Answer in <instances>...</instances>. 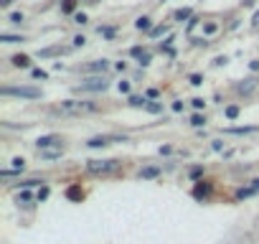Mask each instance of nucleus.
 <instances>
[{
  "instance_id": "18",
  "label": "nucleus",
  "mask_w": 259,
  "mask_h": 244,
  "mask_svg": "<svg viewBox=\"0 0 259 244\" xmlns=\"http://www.w3.org/2000/svg\"><path fill=\"white\" fill-rule=\"evenodd\" d=\"M254 84H256V81H254V79H244V84H239L236 89L246 94V92H251V89H254Z\"/></svg>"
},
{
  "instance_id": "27",
  "label": "nucleus",
  "mask_w": 259,
  "mask_h": 244,
  "mask_svg": "<svg viewBox=\"0 0 259 244\" xmlns=\"http://www.w3.org/2000/svg\"><path fill=\"white\" fill-rule=\"evenodd\" d=\"M31 198H33V193H31V191H28V188H23V191H21V193H18V203H21V201H23V203H28V201H31Z\"/></svg>"
},
{
  "instance_id": "49",
  "label": "nucleus",
  "mask_w": 259,
  "mask_h": 244,
  "mask_svg": "<svg viewBox=\"0 0 259 244\" xmlns=\"http://www.w3.org/2000/svg\"><path fill=\"white\" fill-rule=\"evenodd\" d=\"M251 23H254V26H259V11L254 13V18H251Z\"/></svg>"
},
{
  "instance_id": "34",
  "label": "nucleus",
  "mask_w": 259,
  "mask_h": 244,
  "mask_svg": "<svg viewBox=\"0 0 259 244\" xmlns=\"http://www.w3.org/2000/svg\"><path fill=\"white\" fill-rule=\"evenodd\" d=\"M117 89L122 94H130V81H117Z\"/></svg>"
},
{
  "instance_id": "43",
  "label": "nucleus",
  "mask_w": 259,
  "mask_h": 244,
  "mask_svg": "<svg viewBox=\"0 0 259 244\" xmlns=\"http://www.w3.org/2000/svg\"><path fill=\"white\" fill-rule=\"evenodd\" d=\"M211 148H213V150H224V143H221V140H213Z\"/></svg>"
},
{
  "instance_id": "11",
  "label": "nucleus",
  "mask_w": 259,
  "mask_h": 244,
  "mask_svg": "<svg viewBox=\"0 0 259 244\" xmlns=\"http://www.w3.org/2000/svg\"><path fill=\"white\" fill-rule=\"evenodd\" d=\"M64 155V148H49V150H41V158L44 160H56Z\"/></svg>"
},
{
  "instance_id": "14",
  "label": "nucleus",
  "mask_w": 259,
  "mask_h": 244,
  "mask_svg": "<svg viewBox=\"0 0 259 244\" xmlns=\"http://www.w3.org/2000/svg\"><path fill=\"white\" fill-rule=\"evenodd\" d=\"M158 176H160V168H155V166H147L140 171V178H158Z\"/></svg>"
},
{
  "instance_id": "48",
  "label": "nucleus",
  "mask_w": 259,
  "mask_h": 244,
  "mask_svg": "<svg viewBox=\"0 0 259 244\" xmlns=\"http://www.w3.org/2000/svg\"><path fill=\"white\" fill-rule=\"evenodd\" d=\"M251 188H254V191L259 193V178H256V181H251Z\"/></svg>"
},
{
  "instance_id": "8",
  "label": "nucleus",
  "mask_w": 259,
  "mask_h": 244,
  "mask_svg": "<svg viewBox=\"0 0 259 244\" xmlns=\"http://www.w3.org/2000/svg\"><path fill=\"white\" fill-rule=\"evenodd\" d=\"M66 198H69V201H82V198H84V188L77 186V183L69 186V188H66Z\"/></svg>"
},
{
  "instance_id": "37",
  "label": "nucleus",
  "mask_w": 259,
  "mask_h": 244,
  "mask_svg": "<svg viewBox=\"0 0 259 244\" xmlns=\"http://www.w3.org/2000/svg\"><path fill=\"white\" fill-rule=\"evenodd\" d=\"M198 21H201V18H196V16H193V18H191V21H188V26H186V31H188V33H191V31H193V28H196V26H198Z\"/></svg>"
},
{
  "instance_id": "10",
  "label": "nucleus",
  "mask_w": 259,
  "mask_h": 244,
  "mask_svg": "<svg viewBox=\"0 0 259 244\" xmlns=\"http://www.w3.org/2000/svg\"><path fill=\"white\" fill-rule=\"evenodd\" d=\"M11 61H13V66H18V69H28V66H31V56H26V54H16Z\"/></svg>"
},
{
  "instance_id": "35",
  "label": "nucleus",
  "mask_w": 259,
  "mask_h": 244,
  "mask_svg": "<svg viewBox=\"0 0 259 244\" xmlns=\"http://www.w3.org/2000/svg\"><path fill=\"white\" fill-rule=\"evenodd\" d=\"M11 23L21 26V23H23V13H11Z\"/></svg>"
},
{
  "instance_id": "17",
  "label": "nucleus",
  "mask_w": 259,
  "mask_h": 244,
  "mask_svg": "<svg viewBox=\"0 0 259 244\" xmlns=\"http://www.w3.org/2000/svg\"><path fill=\"white\" fill-rule=\"evenodd\" d=\"M0 41H3V44H21V41H26L23 36H11V33H3L0 36Z\"/></svg>"
},
{
  "instance_id": "45",
  "label": "nucleus",
  "mask_w": 259,
  "mask_h": 244,
  "mask_svg": "<svg viewBox=\"0 0 259 244\" xmlns=\"http://www.w3.org/2000/svg\"><path fill=\"white\" fill-rule=\"evenodd\" d=\"M115 69H117V71H125V69H127V64H125V61H117V64H115Z\"/></svg>"
},
{
  "instance_id": "22",
  "label": "nucleus",
  "mask_w": 259,
  "mask_h": 244,
  "mask_svg": "<svg viewBox=\"0 0 259 244\" xmlns=\"http://www.w3.org/2000/svg\"><path fill=\"white\" fill-rule=\"evenodd\" d=\"M74 6H77V0H64V3H61V13H74Z\"/></svg>"
},
{
  "instance_id": "31",
  "label": "nucleus",
  "mask_w": 259,
  "mask_h": 244,
  "mask_svg": "<svg viewBox=\"0 0 259 244\" xmlns=\"http://www.w3.org/2000/svg\"><path fill=\"white\" fill-rule=\"evenodd\" d=\"M36 198H39V201H46V198H49V186H41L39 193H36Z\"/></svg>"
},
{
  "instance_id": "36",
  "label": "nucleus",
  "mask_w": 259,
  "mask_h": 244,
  "mask_svg": "<svg viewBox=\"0 0 259 244\" xmlns=\"http://www.w3.org/2000/svg\"><path fill=\"white\" fill-rule=\"evenodd\" d=\"M142 54H145V51H142V46H132V49H130V56H135V59H140Z\"/></svg>"
},
{
  "instance_id": "39",
  "label": "nucleus",
  "mask_w": 259,
  "mask_h": 244,
  "mask_svg": "<svg viewBox=\"0 0 259 244\" xmlns=\"http://www.w3.org/2000/svg\"><path fill=\"white\" fill-rule=\"evenodd\" d=\"M84 44H87L84 36H74V46H84Z\"/></svg>"
},
{
  "instance_id": "20",
  "label": "nucleus",
  "mask_w": 259,
  "mask_h": 244,
  "mask_svg": "<svg viewBox=\"0 0 259 244\" xmlns=\"http://www.w3.org/2000/svg\"><path fill=\"white\" fill-rule=\"evenodd\" d=\"M145 109L150 112V114H160V112H163V104H160V102H147Z\"/></svg>"
},
{
  "instance_id": "7",
  "label": "nucleus",
  "mask_w": 259,
  "mask_h": 244,
  "mask_svg": "<svg viewBox=\"0 0 259 244\" xmlns=\"http://www.w3.org/2000/svg\"><path fill=\"white\" fill-rule=\"evenodd\" d=\"M56 143H59V135H44V138L36 140V148H39V150H49V148H54Z\"/></svg>"
},
{
  "instance_id": "28",
  "label": "nucleus",
  "mask_w": 259,
  "mask_h": 244,
  "mask_svg": "<svg viewBox=\"0 0 259 244\" xmlns=\"http://www.w3.org/2000/svg\"><path fill=\"white\" fill-rule=\"evenodd\" d=\"M150 61H153V56L147 54V51H145V54H142V56L137 59V64H140V66H150Z\"/></svg>"
},
{
  "instance_id": "41",
  "label": "nucleus",
  "mask_w": 259,
  "mask_h": 244,
  "mask_svg": "<svg viewBox=\"0 0 259 244\" xmlns=\"http://www.w3.org/2000/svg\"><path fill=\"white\" fill-rule=\"evenodd\" d=\"M74 21H77V23H82V26H84V23H87V16H84V13H77V16H74Z\"/></svg>"
},
{
  "instance_id": "3",
  "label": "nucleus",
  "mask_w": 259,
  "mask_h": 244,
  "mask_svg": "<svg viewBox=\"0 0 259 244\" xmlns=\"http://www.w3.org/2000/svg\"><path fill=\"white\" fill-rule=\"evenodd\" d=\"M117 168H120V160H115V158H109V160H89L87 163L89 173H112Z\"/></svg>"
},
{
  "instance_id": "5",
  "label": "nucleus",
  "mask_w": 259,
  "mask_h": 244,
  "mask_svg": "<svg viewBox=\"0 0 259 244\" xmlns=\"http://www.w3.org/2000/svg\"><path fill=\"white\" fill-rule=\"evenodd\" d=\"M211 191H213V186H211L208 181H201V183L193 186V198H196V201H208V198H211Z\"/></svg>"
},
{
  "instance_id": "29",
  "label": "nucleus",
  "mask_w": 259,
  "mask_h": 244,
  "mask_svg": "<svg viewBox=\"0 0 259 244\" xmlns=\"http://www.w3.org/2000/svg\"><path fill=\"white\" fill-rule=\"evenodd\" d=\"M201 176H203V168H201V166L191 168V173H188V178H191V181H196V178H201Z\"/></svg>"
},
{
  "instance_id": "21",
  "label": "nucleus",
  "mask_w": 259,
  "mask_h": 244,
  "mask_svg": "<svg viewBox=\"0 0 259 244\" xmlns=\"http://www.w3.org/2000/svg\"><path fill=\"white\" fill-rule=\"evenodd\" d=\"M44 181H39V178H28V181H21L18 183V188H33V186H41Z\"/></svg>"
},
{
  "instance_id": "23",
  "label": "nucleus",
  "mask_w": 259,
  "mask_h": 244,
  "mask_svg": "<svg viewBox=\"0 0 259 244\" xmlns=\"http://www.w3.org/2000/svg\"><path fill=\"white\" fill-rule=\"evenodd\" d=\"M254 193H256V191H254L251 186H249V188H239V191H236V198L241 201V198H249V196H254Z\"/></svg>"
},
{
  "instance_id": "12",
  "label": "nucleus",
  "mask_w": 259,
  "mask_h": 244,
  "mask_svg": "<svg viewBox=\"0 0 259 244\" xmlns=\"http://www.w3.org/2000/svg\"><path fill=\"white\" fill-rule=\"evenodd\" d=\"M259 128L256 125H249V128H226L229 135H249V133H256Z\"/></svg>"
},
{
  "instance_id": "40",
  "label": "nucleus",
  "mask_w": 259,
  "mask_h": 244,
  "mask_svg": "<svg viewBox=\"0 0 259 244\" xmlns=\"http://www.w3.org/2000/svg\"><path fill=\"white\" fill-rule=\"evenodd\" d=\"M226 61H229L226 56H216V59H213V64H216V66H224Z\"/></svg>"
},
{
  "instance_id": "15",
  "label": "nucleus",
  "mask_w": 259,
  "mask_h": 244,
  "mask_svg": "<svg viewBox=\"0 0 259 244\" xmlns=\"http://www.w3.org/2000/svg\"><path fill=\"white\" fill-rule=\"evenodd\" d=\"M147 102H150L147 97H137V94H132V97L127 99V104H130V107H147Z\"/></svg>"
},
{
  "instance_id": "32",
  "label": "nucleus",
  "mask_w": 259,
  "mask_h": 244,
  "mask_svg": "<svg viewBox=\"0 0 259 244\" xmlns=\"http://www.w3.org/2000/svg\"><path fill=\"white\" fill-rule=\"evenodd\" d=\"M99 36H104V38H115V28H102V26H99Z\"/></svg>"
},
{
  "instance_id": "19",
  "label": "nucleus",
  "mask_w": 259,
  "mask_h": 244,
  "mask_svg": "<svg viewBox=\"0 0 259 244\" xmlns=\"http://www.w3.org/2000/svg\"><path fill=\"white\" fill-rule=\"evenodd\" d=\"M224 114H226V119H236V117H239V107H236V104H229V107L224 109Z\"/></svg>"
},
{
  "instance_id": "44",
  "label": "nucleus",
  "mask_w": 259,
  "mask_h": 244,
  "mask_svg": "<svg viewBox=\"0 0 259 244\" xmlns=\"http://www.w3.org/2000/svg\"><path fill=\"white\" fill-rule=\"evenodd\" d=\"M147 99H158V89H147Z\"/></svg>"
},
{
  "instance_id": "24",
  "label": "nucleus",
  "mask_w": 259,
  "mask_h": 244,
  "mask_svg": "<svg viewBox=\"0 0 259 244\" xmlns=\"http://www.w3.org/2000/svg\"><path fill=\"white\" fill-rule=\"evenodd\" d=\"M191 125H193V128H203V125H206V117H203V114H193V117H191Z\"/></svg>"
},
{
  "instance_id": "47",
  "label": "nucleus",
  "mask_w": 259,
  "mask_h": 244,
  "mask_svg": "<svg viewBox=\"0 0 259 244\" xmlns=\"http://www.w3.org/2000/svg\"><path fill=\"white\" fill-rule=\"evenodd\" d=\"M11 3H13V0H0V8H8Z\"/></svg>"
},
{
  "instance_id": "30",
  "label": "nucleus",
  "mask_w": 259,
  "mask_h": 244,
  "mask_svg": "<svg viewBox=\"0 0 259 244\" xmlns=\"http://www.w3.org/2000/svg\"><path fill=\"white\" fill-rule=\"evenodd\" d=\"M31 76H33V79H49V71H44V69H33Z\"/></svg>"
},
{
  "instance_id": "25",
  "label": "nucleus",
  "mask_w": 259,
  "mask_h": 244,
  "mask_svg": "<svg viewBox=\"0 0 259 244\" xmlns=\"http://www.w3.org/2000/svg\"><path fill=\"white\" fill-rule=\"evenodd\" d=\"M216 31H218V26H216L213 21H208V23H203V33H206V36H213Z\"/></svg>"
},
{
  "instance_id": "9",
  "label": "nucleus",
  "mask_w": 259,
  "mask_h": 244,
  "mask_svg": "<svg viewBox=\"0 0 259 244\" xmlns=\"http://www.w3.org/2000/svg\"><path fill=\"white\" fill-rule=\"evenodd\" d=\"M135 28H137V31H147V33H150V31H153V21L147 18V16H140V18L135 21Z\"/></svg>"
},
{
  "instance_id": "4",
  "label": "nucleus",
  "mask_w": 259,
  "mask_h": 244,
  "mask_svg": "<svg viewBox=\"0 0 259 244\" xmlns=\"http://www.w3.org/2000/svg\"><path fill=\"white\" fill-rule=\"evenodd\" d=\"M109 87V79L107 76H92V79H87V81H82L79 84V92H104Z\"/></svg>"
},
{
  "instance_id": "33",
  "label": "nucleus",
  "mask_w": 259,
  "mask_h": 244,
  "mask_svg": "<svg viewBox=\"0 0 259 244\" xmlns=\"http://www.w3.org/2000/svg\"><path fill=\"white\" fill-rule=\"evenodd\" d=\"M191 84H193V87H201V84H203V76H201V74H191Z\"/></svg>"
},
{
  "instance_id": "26",
  "label": "nucleus",
  "mask_w": 259,
  "mask_h": 244,
  "mask_svg": "<svg viewBox=\"0 0 259 244\" xmlns=\"http://www.w3.org/2000/svg\"><path fill=\"white\" fill-rule=\"evenodd\" d=\"M163 33H168V26H155V28L150 31V38H158V36H163Z\"/></svg>"
},
{
  "instance_id": "38",
  "label": "nucleus",
  "mask_w": 259,
  "mask_h": 244,
  "mask_svg": "<svg viewBox=\"0 0 259 244\" xmlns=\"http://www.w3.org/2000/svg\"><path fill=\"white\" fill-rule=\"evenodd\" d=\"M191 104H193L196 109H203V107H206V102H203L201 97H196V99H191Z\"/></svg>"
},
{
  "instance_id": "1",
  "label": "nucleus",
  "mask_w": 259,
  "mask_h": 244,
  "mask_svg": "<svg viewBox=\"0 0 259 244\" xmlns=\"http://www.w3.org/2000/svg\"><path fill=\"white\" fill-rule=\"evenodd\" d=\"M99 104L97 102H84V99H66L61 102V112H69V114H79V112H97Z\"/></svg>"
},
{
  "instance_id": "6",
  "label": "nucleus",
  "mask_w": 259,
  "mask_h": 244,
  "mask_svg": "<svg viewBox=\"0 0 259 244\" xmlns=\"http://www.w3.org/2000/svg\"><path fill=\"white\" fill-rule=\"evenodd\" d=\"M109 69V61H104V59H99V61H92V64H87V66H82V74H92V71H97V74H104Z\"/></svg>"
},
{
  "instance_id": "46",
  "label": "nucleus",
  "mask_w": 259,
  "mask_h": 244,
  "mask_svg": "<svg viewBox=\"0 0 259 244\" xmlns=\"http://www.w3.org/2000/svg\"><path fill=\"white\" fill-rule=\"evenodd\" d=\"M249 69H251V71H259V61H251V64H249Z\"/></svg>"
},
{
  "instance_id": "2",
  "label": "nucleus",
  "mask_w": 259,
  "mask_h": 244,
  "mask_svg": "<svg viewBox=\"0 0 259 244\" xmlns=\"http://www.w3.org/2000/svg\"><path fill=\"white\" fill-rule=\"evenodd\" d=\"M0 94L3 97H21V99H39L41 89H36V87H3Z\"/></svg>"
},
{
  "instance_id": "16",
  "label": "nucleus",
  "mask_w": 259,
  "mask_h": 244,
  "mask_svg": "<svg viewBox=\"0 0 259 244\" xmlns=\"http://www.w3.org/2000/svg\"><path fill=\"white\" fill-rule=\"evenodd\" d=\"M23 168H26V160H23V158H13V160H11V171L23 173Z\"/></svg>"
},
{
  "instance_id": "42",
  "label": "nucleus",
  "mask_w": 259,
  "mask_h": 244,
  "mask_svg": "<svg viewBox=\"0 0 259 244\" xmlns=\"http://www.w3.org/2000/svg\"><path fill=\"white\" fill-rule=\"evenodd\" d=\"M173 112H183V102H180V99L173 102Z\"/></svg>"
},
{
  "instance_id": "13",
  "label": "nucleus",
  "mask_w": 259,
  "mask_h": 244,
  "mask_svg": "<svg viewBox=\"0 0 259 244\" xmlns=\"http://www.w3.org/2000/svg\"><path fill=\"white\" fill-rule=\"evenodd\" d=\"M173 18L180 21V23H183V21H191V18H193V11H191V8H180V11L173 13Z\"/></svg>"
}]
</instances>
